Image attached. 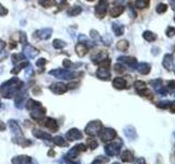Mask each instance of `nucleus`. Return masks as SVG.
<instances>
[{"instance_id":"f257e3e1","label":"nucleus","mask_w":175,"mask_h":164,"mask_svg":"<svg viewBox=\"0 0 175 164\" xmlns=\"http://www.w3.org/2000/svg\"><path fill=\"white\" fill-rule=\"evenodd\" d=\"M107 4L106 1H102L100 0L99 4L95 7V14L97 18H104V16L106 14V11H107Z\"/></svg>"},{"instance_id":"f03ea898","label":"nucleus","mask_w":175,"mask_h":164,"mask_svg":"<svg viewBox=\"0 0 175 164\" xmlns=\"http://www.w3.org/2000/svg\"><path fill=\"white\" fill-rule=\"evenodd\" d=\"M38 54V50L36 48H34L33 46L25 44L23 47V55L26 56L28 58H34Z\"/></svg>"},{"instance_id":"7ed1b4c3","label":"nucleus","mask_w":175,"mask_h":164,"mask_svg":"<svg viewBox=\"0 0 175 164\" xmlns=\"http://www.w3.org/2000/svg\"><path fill=\"white\" fill-rule=\"evenodd\" d=\"M35 35H36V37L41 38V40H47V38H49L50 35H52V29L40 30V31H37V32L35 33Z\"/></svg>"},{"instance_id":"20e7f679","label":"nucleus","mask_w":175,"mask_h":164,"mask_svg":"<svg viewBox=\"0 0 175 164\" xmlns=\"http://www.w3.org/2000/svg\"><path fill=\"white\" fill-rule=\"evenodd\" d=\"M107 68H109V67H102V68H100V69L97 70V72H96V76H97L99 78L103 79V80H107V79L111 77V74H109Z\"/></svg>"},{"instance_id":"39448f33","label":"nucleus","mask_w":175,"mask_h":164,"mask_svg":"<svg viewBox=\"0 0 175 164\" xmlns=\"http://www.w3.org/2000/svg\"><path fill=\"white\" fill-rule=\"evenodd\" d=\"M76 53L79 57H83L84 55L88 53V46L85 44H82V43H79L76 45Z\"/></svg>"},{"instance_id":"423d86ee","label":"nucleus","mask_w":175,"mask_h":164,"mask_svg":"<svg viewBox=\"0 0 175 164\" xmlns=\"http://www.w3.org/2000/svg\"><path fill=\"white\" fill-rule=\"evenodd\" d=\"M52 91H54L55 93H58V94H61L64 92H66L67 86L64 84V83H55L53 86H50Z\"/></svg>"},{"instance_id":"0eeeda50","label":"nucleus","mask_w":175,"mask_h":164,"mask_svg":"<svg viewBox=\"0 0 175 164\" xmlns=\"http://www.w3.org/2000/svg\"><path fill=\"white\" fill-rule=\"evenodd\" d=\"M118 62L127 64V65L130 66V67H133V68H135V67L137 66V60H136L133 57H126V56H124V57H119L118 58Z\"/></svg>"},{"instance_id":"6e6552de","label":"nucleus","mask_w":175,"mask_h":164,"mask_svg":"<svg viewBox=\"0 0 175 164\" xmlns=\"http://www.w3.org/2000/svg\"><path fill=\"white\" fill-rule=\"evenodd\" d=\"M123 12H124V7H123V6H115V7H113V8L111 9L109 14H111L113 18H117V16H121Z\"/></svg>"},{"instance_id":"1a4fd4ad","label":"nucleus","mask_w":175,"mask_h":164,"mask_svg":"<svg viewBox=\"0 0 175 164\" xmlns=\"http://www.w3.org/2000/svg\"><path fill=\"white\" fill-rule=\"evenodd\" d=\"M163 66L167 68V69H171L173 67V56L171 54H167L164 56V59H163Z\"/></svg>"},{"instance_id":"9d476101","label":"nucleus","mask_w":175,"mask_h":164,"mask_svg":"<svg viewBox=\"0 0 175 164\" xmlns=\"http://www.w3.org/2000/svg\"><path fill=\"white\" fill-rule=\"evenodd\" d=\"M106 59V54L103 53V52H100L97 53L95 56L92 57V60L94 62V64H102Z\"/></svg>"},{"instance_id":"9b49d317","label":"nucleus","mask_w":175,"mask_h":164,"mask_svg":"<svg viewBox=\"0 0 175 164\" xmlns=\"http://www.w3.org/2000/svg\"><path fill=\"white\" fill-rule=\"evenodd\" d=\"M112 29L116 36H121V35H123V33H124V26L118 24V23H113Z\"/></svg>"},{"instance_id":"f8f14e48","label":"nucleus","mask_w":175,"mask_h":164,"mask_svg":"<svg viewBox=\"0 0 175 164\" xmlns=\"http://www.w3.org/2000/svg\"><path fill=\"white\" fill-rule=\"evenodd\" d=\"M113 86L117 89H124L126 86V81L123 78H115L113 81Z\"/></svg>"},{"instance_id":"ddd939ff","label":"nucleus","mask_w":175,"mask_h":164,"mask_svg":"<svg viewBox=\"0 0 175 164\" xmlns=\"http://www.w3.org/2000/svg\"><path fill=\"white\" fill-rule=\"evenodd\" d=\"M138 69H139V72L142 74H147L149 71H150V66L146 64V62H141L138 65Z\"/></svg>"},{"instance_id":"4468645a","label":"nucleus","mask_w":175,"mask_h":164,"mask_svg":"<svg viewBox=\"0 0 175 164\" xmlns=\"http://www.w3.org/2000/svg\"><path fill=\"white\" fill-rule=\"evenodd\" d=\"M38 2L44 8H50V7H54V6L57 4L56 0H40Z\"/></svg>"},{"instance_id":"2eb2a0df","label":"nucleus","mask_w":175,"mask_h":164,"mask_svg":"<svg viewBox=\"0 0 175 164\" xmlns=\"http://www.w3.org/2000/svg\"><path fill=\"white\" fill-rule=\"evenodd\" d=\"M81 12H82V9L80 8V7H78V6H75V7H72V8L68 9V11H67V13L71 16H78V14H80Z\"/></svg>"},{"instance_id":"dca6fc26","label":"nucleus","mask_w":175,"mask_h":164,"mask_svg":"<svg viewBox=\"0 0 175 164\" xmlns=\"http://www.w3.org/2000/svg\"><path fill=\"white\" fill-rule=\"evenodd\" d=\"M129 47V44H128V42L125 41V40H123V41H119L117 43V49H119L121 52H126L127 49Z\"/></svg>"},{"instance_id":"f3484780","label":"nucleus","mask_w":175,"mask_h":164,"mask_svg":"<svg viewBox=\"0 0 175 164\" xmlns=\"http://www.w3.org/2000/svg\"><path fill=\"white\" fill-rule=\"evenodd\" d=\"M66 42L61 41V40H55L54 42H53V46H54V48L56 49H63L66 47Z\"/></svg>"},{"instance_id":"a211bd4d","label":"nucleus","mask_w":175,"mask_h":164,"mask_svg":"<svg viewBox=\"0 0 175 164\" xmlns=\"http://www.w3.org/2000/svg\"><path fill=\"white\" fill-rule=\"evenodd\" d=\"M143 38L148 42H153L157 40V36L152 32H150V31H146V32L143 33Z\"/></svg>"},{"instance_id":"6ab92c4d","label":"nucleus","mask_w":175,"mask_h":164,"mask_svg":"<svg viewBox=\"0 0 175 164\" xmlns=\"http://www.w3.org/2000/svg\"><path fill=\"white\" fill-rule=\"evenodd\" d=\"M149 4V0H136V7L138 9H143L148 7Z\"/></svg>"},{"instance_id":"aec40b11","label":"nucleus","mask_w":175,"mask_h":164,"mask_svg":"<svg viewBox=\"0 0 175 164\" xmlns=\"http://www.w3.org/2000/svg\"><path fill=\"white\" fill-rule=\"evenodd\" d=\"M25 66H28V62H20V65H18L17 67H14L12 70V74H19L20 71H21L23 68H24Z\"/></svg>"},{"instance_id":"412c9836","label":"nucleus","mask_w":175,"mask_h":164,"mask_svg":"<svg viewBox=\"0 0 175 164\" xmlns=\"http://www.w3.org/2000/svg\"><path fill=\"white\" fill-rule=\"evenodd\" d=\"M23 57H24V55H23V54H14V55H12L13 64L23 62Z\"/></svg>"},{"instance_id":"4be33fe9","label":"nucleus","mask_w":175,"mask_h":164,"mask_svg":"<svg viewBox=\"0 0 175 164\" xmlns=\"http://www.w3.org/2000/svg\"><path fill=\"white\" fill-rule=\"evenodd\" d=\"M167 4H160L157 7V12L158 13H164L167 12Z\"/></svg>"},{"instance_id":"5701e85b","label":"nucleus","mask_w":175,"mask_h":164,"mask_svg":"<svg viewBox=\"0 0 175 164\" xmlns=\"http://www.w3.org/2000/svg\"><path fill=\"white\" fill-rule=\"evenodd\" d=\"M114 69H115L116 72H119V74L125 71V68H124V66L121 65V64H116V65L114 66Z\"/></svg>"},{"instance_id":"b1692460","label":"nucleus","mask_w":175,"mask_h":164,"mask_svg":"<svg viewBox=\"0 0 175 164\" xmlns=\"http://www.w3.org/2000/svg\"><path fill=\"white\" fill-rule=\"evenodd\" d=\"M167 35L169 37H172L175 35V28H172V26H170V28H167Z\"/></svg>"},{"instance_id":"393cba45","label":"nucleus","mask_w":175,"mask_h":164,"mask_svg":"<svg viewBox=\"0 0 175 164\" xmlns=\"http://www.w3.org/2000/svg\"><path fill=\"white\" fill-rule=\"evenodd\" d=\"M135 86H136V88H137V89H140V90L146 89V84H145L143 82H141V81H137L136 83H135Z\"/></svg>"},{"instance_id":"a878e982","label":"nucleus","mask_w":175,"mask_h":164,"mask_svg":"<svg viewBox=\"0 0 175 164\" xmlns=\"http://www.w3.org/2000/svg\"><path fill=\"white\" fill-rule=\"evenodd\" d=\"M8 13V10L4 8L2 4H0V16H6Z\"/></svg>"},{"instance_id":"bb28decb","label":"nucleus","mask_w":175,"mask_h":164,"mask_svg":"<svg viewBox=\"0 0 175 164\" xmlns=\"http://www.w3.org/2000/svg\"><path fill=\"white\" fill-rule=\"evenodd\" d=\"M46 59H44V58H40L37 62H36V65L38 66V67H43L44 65H46Z\"/></svg>"},{"instance_id":"cd10ccee","label":"nucleus","mask_w":175,"mask_h":164,"mask_svg":"<svg viewBox=\"0 0 175 164\" xmlns=\"http://www.w3.org/2000/svg\"><path fill=\"white\" fill-rule=\"evenodd\" d=\"M91 37L93 40H100V36H99V33L94 31V30H92L91 31Z\"/></svg>"},{"instance_id":"c85d7f7f","label":"nucleus","mask_w":175,"mask_h":164,"mask_svg":"<svg viewBox=\"0 0 175 164\" xmlns=\"http://www.w3.org/2000/svg\"><path fill=\"white\" fill-rule=\"evenodd\" d=\"M124 1L125 0H113V4H115V6H123Z\"/></svg>"},{"instance_id":"c756f323","label":"nucleus","mask_w":175,"mask_h":164,"mask_svg":"<svg viewBox=\"0 0 175 164\" xmlns=\"http://www.w3.org/2000/svg\"><path fill=\"white\" fill-rule=\"evenodd\" d=\"M4 46H6V43H4V41H1V40H0V50H2V49L4 48Z\"/></svg>"},{"instance_id":"7c9ffc66","label":"nucleus","mask_w":175,"mask_h":164,"mask_svg":"<svg viewBox=\"0 0 175 164\" xmlns=\"http://www.w3.org/2000/svg\"><path fill=\"white\" fill-rule=\"evenodd\" d=\"M170 2H171L172 8H173V9L175 10V0H170Z\"/></svg>"},{"instance_id":"2f4dec72","label":"nucleus","mask_w":175,"mask_h":164,"mask_svg":"<svg viewBox=\"0 0 175 164\" xmlns=\"http://www.w3.org/2000/svg\"><path fill=\"white\" fill-rule=\"evenodd\" d=\"M88 1H93V0H88Z\"/></svg>"},{"instance_id":"473e14b6","label":"nucleus","mask_w":175,"mask_h":164,"mask_svg":"<svg viewBox=\"0 0 175 164\" xmlns=\"http://www.w3.org/2000/svg\"><path fill=\"white\" fill-rule=\"evenodd\" d=\"M174 21H175V18H174Z\"/></svg>"}]
</instances>
